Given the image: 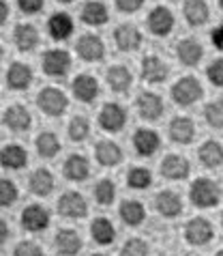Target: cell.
I'll return each mask as SVG.
<instances>
[{"mask_svg": "<svg viewBox=\"0 0 223 256\" xmlns=\"http://www.w3.org/2000/svg\"><path fill=\"white\" fill-rule=\"evenodd\" d=\"M189 196H191V202L200 209H211V207H217L219 200H221V190L215 181L206 179V176H200L198 181L191 183L189 188Z\"/></svg>", "mask_w": 223, "mask_h": 256, "instance_id": "cell-1", "label": "cell"}, {"mask_svg": "<svg viewBox=\"0 0 223 256\" xmlns=\"http://www.w3.org/2000/svg\"><path fill=\"white\" fill-rule=\"evenodd\" d=\"M37 106L43 112H45L47 116H60L69 108V99H67V95H64L60 88L45 86L39 93V97H37Z\"/></svg>", "mask_w": 223, "mask_h": 256, "instance_id": "cell-2", "label": "cell"}, {"mask_svg": "<svg viewBox=\"0 0 223 256\" xmlns=\"http://www.w3.org/2000/svg\"><path fill=\"white\" fill-rule=\"evenodd\" d=\"M202 84H200L193 76H185L181 78L174 86H172V99L178 104V106H191L196 104L200 97H202Z\"/></svg>", "mask_w": 223, "mask_h": 256, "instance_id": "cell-3", "label": "cell"}, {"mask_svg": "<svg viewBox=\"0 0 223 256\" xmlns=\"http://www.w3.org/2000/svg\"><path fill=\"white\" fill-rule=\"evenodd\" d=\"M71 69V56L67 50H60V48H54V50H47L43 54V71L52 78H62L67 76Z\"/></svg>", "mask_w": 223, "mask_h": 256, "instance_id": "cell-4", "label": "cell"}, {"mask_svg": "<svg viewBox=\"0 0 223 256\" xmlns=\"http://www.w3.org/2000/svg\"><path fill=\"white\" fill-rule=\"evenodd\" d=\"M125 123H127V110L122 108L120 104L110 102L99 112V125H101V130H105V132L116 134L125 127Z\"/></svg>", "mask_w": 223, "mask_h": 256, "instance_id": "cell-5", "label": "cell"}, {"mask_svg": "<svg viewBox=\"0 0 223 256\" xmlns=\"http://www.w3.org/2000/svg\"><path fill=\"white\" fill-rule=\"evenodd\" d=\"M58 211L62 218L80 220L88 213V204H86V198L80 192H64L58 200Z\"/></svg>", "mask_w": 223, "mask_h": 256, "instance_id": "cell-6", "label": "cell"}, {"mask_svg": "<svg viewBox=\"0 0 223 256\" xmlns=\"http://www.w3.org/2000/svg\"><path fill=\"white\" fill-rule=\"evenodd\" d=\"M148 30L157 34V37H168V34L174 30V13H172L168 6H155L153 11L148 13Z\"/></svg>", "mask_w": 223, "mask_h": 256, "instance_id": "cell-7", "label": "cell"}, {"mask_svg": "<svg viewBox=\"0 0 223 256\" xmlns=\"http://www.w3.org/2000/svg\"><path fill=\"white\" fill-rule=\"evenodd\" d=\"M213 224L206 218H193L185 224V239L191 246H206L213 239Z\"/></svg>", "mask_w": 223, "mask_h": 256, "instance_id": "cell-8", "label": "cell"}, {"mask_svg": "<svg viewBox=\"0 0 223 256\" xmlns=\"http://www.w3.org/2000/svg\"><path fill=\"white\" fill-rule=\"evenodd\" d=\"M77 54L82 56L86 62H97L105 56V46H103V39L99 34H92V32H86L77 41Z\"/></svg>", "mask_w": 223, "mask_h": 256, "instance_id": "cell-9", "label": "cell"}, {"mask_svg": "<svg viewBox=\"0 0 223 256\" xmlns=\"http://www.w3.org/2000/svg\"><path fill=\"white\" fill-rule=\"evenodd\" d=\"M21 226L30 232H41L49 226V211L43 204H28L21 211Z\"/></svg>", "mask_w": 223, "mask_h": 256, "instance_id": "cell-10", "label": "cell"}, {"mask_svg": "<svg viewBox=\"0 0 223 256\" xmlns=\"http://www.w3.org/2000/svg\"><path fill=\"white\" fill-rule=\"evenodd\" d=\"M191 172V166L183 155H176V153H170L165 155L163 162H161V174L165 179H172V181H183L187 179Z\"/></svg>", "mask_w": 223, "mask_h": 256, "instance_id": "cell-11", "label": "cell"}, {"mask_svg": "<svg viewBox=\"0 0 223 256\" xmlns=\"http://www.w3.org/2000/svg\"><path fill=\"white\" fill-rule=\"evenodd\" d=\"M114 44L120 52H135L142 46V32L133 24H120L114 30Z\"/></svg>", "mask_w": 223, "mask_h": 256, "instance_id": "cell-12", "label": "cell"}, {"mask_svg": "<svg viewBox=\"0 0 223 256\" xmlns=\"http://www.w3.org/2000/svg\"><path fill=\"white\" fill-rule=\"evenodd\" d=\"M168 76H170V67L165 65V60L159 58V56L150 54L142 60V78L148 84H161L168 80Z\"/></svg>", "mask_w": 223, "mask_h": 256, "instance_id": "cell-13", "label": "cell"}, {"mask_svg": "<svg viewBox=\"0 0 223 256\" xmlns=\"http://www.w3.org/2000/svg\"><path fill=\"white\" fill-rule=\"evenodd\" d=\"M155 209L161 213L163 218H176L183 211V198L178 192L163 190L155 196Z\"/></svg>", "mask_w": 223, "mask_h": 256, "instance_id": "cell-14", "label": "cell"}, {"mask_svg": "<svg viewBox=\"0 0 223 256\" xmlns=\"http://www.w3.org/2000/svg\"><path fill=\"white\" fill-rule=\"evenodd\" d=\"M54 248L60 256H75L82 250V237L77 234V230L62 228L60 232H56L54 237Z\"/></svg>", "mask_w": 223, "mask_h": 256, "instance_id": "cell-15", "label": "cell"}, {"mask_svg": "<svg viewBox=\"0 0 223 256\" xmlns=\"http://www.w3.org/2000/svg\"><path fill=\"white\" fill-rule=\"evenodd\" d=\"M133 146H135V153L138 155L150 158V155H155L157 148L161 146V138H159V134L153 130H138L133 134Z\"/></svg>", "mask_w": 223, "mask_h": 256, "instance_id": "cell-16", "label": "cell"}, {"mask_svg": "<svg viewBox=\"0 0 223 256\" xmlns=\"http://www.w3.org/2000/svg\"><path fill=\"white\" fill-rule=\"evenodd\" d=\"M73 95L77 102L82 104H90L95 102L97 95H99V82L95 76H88V74H82L73 80Z\"/></svg>", "mask_w": 223, "mask_h": 256, "instance_id": "cell-17", "label": "cell"}, {"mask_svg": "<svg viewBox=\"0 0 223 256\" xmlns=\"http://www.w3.org/2000/svg\"><path fill=\"white\" fill-rule=\"evenodd\" d=\"M176 56H178V60H181L183 65L196 67L198 62L202 60V56H204V48H202V44H200L198 39L187 37L176 46Z\"/></svg>", "mask_w": 223, "mask_h": 256, "instance_id": "cell-18", "label": "cell"}, {"mask_svg": "<svg viewBox=\"0 0 223 256\" xmlns=\"http://www.w3.org/2000/svg\"><path fill=\"white\" fill-rule=\"evenodd\" d=\"M62 172L69 181H86L90 174V166H88V160L80 153H73L69 155L62 164Z\"/></svg>", "mask_w": 223, "mask_h": 256, "instance_id": "cell-19", "label": "cell"}, {"mask_svg": "<svg viewBox=\"0 0 223 256\" xmlns=\"http://www.w3.org/2000/svg\"><path fill=\"white\" fill-rule=\"evenodd\" d=\"M170 138L178 144H189L196 138V123L187 116H174L170 120Z\"/></svg>", "mask_w": 223, "mask_h": 256, "instance_id": "cell-20", "label": "cell"}, {"mask_svg": "<svg viewBox=\"0 0 223 256\" xmlns=\"http://www.w3.org/2000/svg\"><path fill=\"white\" fill-rule=\"evenodd\" d=\"M6 84L13 90H26L32 84V69L26 62H13L6 71Z\"/></svg>", "mask_w": 223, "mask_h": 256, "instance_id": "cell-21", "label": "cell"}, {"mask_svg": "<svg viewBox=\"0 0 223 256\" xmlns=\"http://www.w3.org/2000/svg\"><path fill=\"white\" fill-rule=\"evenodd\" d=\"M2 120H4V125L9 127L11 132H26L28 127H30V123H32L30 112H28L24 106H19V104L9 106V108L4 110Z\"/></svg>", "mask_w": 223, "mask_h": 256, "instance_id": "cell-22", "label": "cell"}, {"mask_svg": "<svg viewBox=\"0 0 223 256\" xmlns=\"http://www.w3.org/2000/svg\"><path fill=\"white\" fill-rule=\"evenodd\" d=\"M135 106H138L140 116L146 120H157L163 114V102H161V97L155 93H142L138 97V102H135Z\"/></svg>", "mask_w": 223, "mask_h": 256, "instance_id": "cell-23", "label": "cell"}, {"mask_svg": "<svg viewBox=\"0 0 223 256\" xmlns=\"http://www.w3.org/2000/svg\"><path fill=\"white\" fill-rule=\"evenodd\" d=\"M95 158L101 166L112 168V166H118V164L122 162V151H120V146L116 144V142L101 140V142H97V146H95Z\"/></svg>", "mask_w": 223, "mask_h": 256, "instance_id": "cell-24", "label": "cell"}, {"mask_svg": "<svg viewBox=\"0 0 223 256\" xmlns=\"http://www.w3.org/2000/svg\"><path fill=\"white\" fill-rule=\"evenodd\" d=\"M47 32H49V37L56 41L69 39L71 32H73V20H71L67 13H54V16L47 20Z\"/></svg>", "mask_w": 223, "mask_h": 256, "instance_id": "cell-25", "label": "cell"}, {"mask_svg": "<svg viewBox=\"0 0 223 256\" xmlns=\"http://www.w3.org/2000/svg\"><path fill=\"white\" fill-rule=\"evenodd\" d=\"M13 41H15L19 52H32L39 44V32L32 24H19L13 30Z\"/></svg>", "mask_w": 223, "mask_h": 256, "instance_id": "cell-26", "label": "cell"}, {"mask_svg": "<svg viewBox=\"0 0 223 256\" xmlns=\"http://www.w3.org/2000/svg\"><path fill=\"white\" fill-rule=\"evenodd\" d=\"M183 11H185V20L191 26H204L208 22V18H211L206 0H185Z\"/></svg>", "mask_w": 223, "mask_h": 256, "instance_id": "cell-27", "label": "cell"}, {"mask_svg": "<svg viewBox=\"0 0 223 256\" xmlns=\"http://www.w3.org/2000/svg\"><path fill=\"white\" fill-rule=\"evenodd\" d=\"M28 188L37 196H49L54 192V176L45 168H37L28 176Z\"/></svg>", "mask_w": 223, "mask_h": 256, "instance_id": "cell-28", "label": "cell"}, {"mask_svg": "<svg viewBox=\"0 0 223 256\" xmlns=\"http://www.w3.org/2000/svg\"><path fill=\"white\" fill-rule=\"evenodd\" d=\"M200 162L204 164L206 168H217L223 164V144L217 140H206L198 151Z\"/></svg>", "mask_w": 223, "mask_h": 256, "instance_id": "cell-29", "label": "cell"}, {"mask_svg": "<svg viewBox=\"0 0 223 256\" xmlns=\"http://www.w3.org/2000/svg\"><path fill=\"white\" fill-rule=\"evenodd\" d=\"M107 84H110L112 90H116V93H125V90L131 88L133 76L125 65H114L107 69Z\"/></svg>", "mask_w": 223, "mask_h": 256, "instance_id": "cell-30", "label": "cell"}, {"mask_svg": "<svg viewBox=\"0 0 223 256\" xmlns=\"http://www.w3.org/2000/svg\"><path fill=\"white\" fill-rule=\"evenodd\" d=\"M107 6L99 0H90L82 6V22L88 26H101L107 22Z\"/></svg>", "mask_w": 223, "mask_h": 256, "instance_id": "cell-31", "label": "cell"}, {"mask_svg": "<svg viewBox=\"0 0 223 256\" xmlns=\"http://www.w3.org/2000/svg\"><path fill=\"white\" fill-rule=\"evenodd\" d=\"M90 234L99 246H110L116 239V228H114V224L107 218H97L90 226Z\"/></svg>", "mask_w": 223, "mask_h": 256, "instance_id": "cell-32", "label": "cell"}, {"mask_svg": "<svg viewBox=\"0 0 223 256\" xmlns=\"http://www.w3.org/2000/svg\"><path fill=\"white\" fill-rule=\"evenodd\" d=\"M2 166L4 168H9V170H19V168H24L26 166V162H28V153L24 151V146H19V144H6L2 148Z\"/></svg>", "mask_w": 223, "mask_h": 256, "instance_id": "cell-33", "label": "cell"}, {"mask_svg": "<svg viewBox=\"0 0 223 256\" xmlns=\"http://www.w3.org/2000/svg\"><path fill=\"white\" fill-rule=\"evenodd\" d=\"M146 218V209L138 200H125L120 204V220L127 226H140Z\"/></svg>", "mask_w": 223, "mask_h": 256, "instance_id": "cell-34", "label": "cell"}, {"mask_svg": "<svg viewBox=\"0 0 223 256\" xmlns=\"http://www.w3.org/2000/svg\"><path fill=\"white\" fill-rule=\"evenodd\" d=\"M34 146H37V153L41 158H54V155L60 151V140L52 132H43L37 136V140H34Z\"/></svg>", "mask_w": 223, "mask_h": 256, "instance_id": "cell-35", "label": "cell"}, {"mask_svg": "<svg viewBox=\"0 0 223 256\" xmlns=\"http://www.w3.org/2000/svg\"><path fill=\"white\" fill-rule=\"evenodd\" d=\"M127 183H129V188H133V190H146V188H150V183H153V174H150L148 168H142V166L131 168L127 174Z\"/></svg>", "mask_w": 223, "mask_h": 256, "instance_id": "cell-36", "label": "cell"}, {"mask_svg": "<svg viewBox=\"0 0 223 256\" xmlns=\"http://www.w3.org/2000/svg\"><path fill=\"white\" fill-rule=\"evenodd\" d=\"M114 198H116V186H114V181H110V179L97 181V186H95V200L99 204H103V207H107V204L114 202Z\"/></svg>", "mask_w": 223, "mask_h": 256, "instance_id": "cell-37", "label": "cell"}, {"mask_svg": "<svg viewBox=\"0 0 223 256\" xmlns=\"http://www.w3.org/2000/svg\"><path fill=\"white\" fill-rule=\"evenodd\" d=\"M69 138L73 140V142H82L88 138V134H90V123H88V118L86 116H73L69 120Z\"/></svg>", "mask_w": 223, "mask_h": 256, "instance_id": "cell-38", "label": "cell"}, {"mask_svg": "<svg viewBox=\"0 0 223 256\" xmlns=\"http://www.w3.org/2000/svg\"><path fill=\"white\" fill-rule=\"evenodd\" d=\"M204 118H206V123L211 127L221 130L223 127V99H217V102L206 106L204 108Z\"/></svg>", "mask_w": 223, "mask_h": 256, "instance_id": "cell-39", "label": "cell"}, {"mask_svg": "<svg viewBox=\"0 0 223 256\" xmlns=\"http://www.w3.org/2000/svg\"><path fill=\"white\" fill-rule=\"evenodd\" d=\"M17 200V188L11 179H2L0 181V204L2 207H11Z\"/></svg>", "mask_w": 223, "mask_h": 256, "instance_id": "cell-40", "label": "cell"}, {"mask_svg": "<svg viewBox=\"0 0 223 256\" xmlns=\"http://www.w3.org/2000/svg\"><path fill=\"white\" fill-rule=\"evenodd\" d=\"M120 256H148V244L144 239H129L120 250Z\"/></svg>", "mask_w": 223, "mask_h": 256, "instance_id": "cell-41", "label": "cell"}, {"mask_svg": "<svg viewBox=\"0 0 223 256\" xmlns=\"http://www.w3.org/2000/svg\"><path fill=\"white\" fill-rule=\"evenodd\" d=\"M13 256H43V248L34 241H19L13 250Z\"/></svg>", "mask_w": 223, "mask_h": 256, "instance_id": "cell-42", "label": "cell"}, {"mask_svg": "<svg viewBox=\"0 0 223 256\" xmlns=\"http://www.w3.org/2000/svg\"><path fill=\"white\" fill-rule=\"evenodd\" d=\"M206 76H208V80H211L215 86H223V58L213 60L211 65H208V69H206Z\"/></svg>", "mask_w": 223, "mask_h": 256, "instance_id": "cell-43", "label": "cell"}, {"mask_svg": "<svg viewBox=\"0 0 223 256\" xmlns=\"http://www.w3.org/2000/svg\"><path fill=\"white\" fill-rule=\"evenodd\" d=\"M43 2H45V0H17V6L21 13L32 16V13H39L43 9Z\"/></svg>", "mask_w": 223, "mask_h": 256, "instance_id": "cell-44", "label": "cell"}, {"mask_svg": "<svg viewBox=\"0 0 223 256\" xmlns=\"http://www.w3.org/2000/svg\"><path fill=\"white\" fill-rule=\"evenodd\" d=\"M144 0H116V9L120 13H135L138 9H142Z\"/></svg>", "mask_w": 223, "mask_h": 256, "instance_id": "cell-45", "label": "cell"}, {"mask_svg": "<svg viewBox=\"0 0 223 256\" xmlns=\"http://www.w3.org/2000/svg\"><path fill=\"white\" fill-rule=\"evenodd\" d=\"M211 41H213V46L217 48V50H223V24H219L211 32Z\"/></svg>", "mask_w": 223, "mask_h": 256, "instance_id": "cell-46", "label": "cell"}, {"mask_svg": "<svg viewBox=\"0 0 223 256\" xmlns=\"http://www.w3.org/2000/svg\"><path fill=\"white\" fill-rule=\"evenodd\" d=\"M6 18H9V4L2 0V2H0V24H2V26L6 22Z\"/></svg>", "mask_w": 223, "mask_h": 256, "instance_id": "cell-47", "label": "cell"}, {"mask_svg": "<svg viewBox=\"0 0 223 256\" xmlns=\"http://www.w3.org/2000/svg\"><path fill=\"white\" fill-rule=\"evenodd\" d=\"M0 230H2V234H0V237H2V244H4L6 237H9V226H6V222L0 224Z\"/></svg>", "mask_w": 223, "mask_h": 256, "instance_id": "cell-48", "label": "cell"}, {"mask_svg": "<svg viewBox=\"0 0 223 256\" xmlns=\"http://www.w3.org/2000/svg\"><path fill=\"white\" fill-rule=\"evenodd\" d=\"M58 2H73V0H58Z\"/></svg>", "mask_w": 223, "mask_h": 256, "instance_id": "cell-49", "label": "cell"}, {"mask_svg": "<svg viewBox=\"0 0 223 256\" xmlns=\"http://www.w3.org/2000/svg\"><path fill=\"white\" fill-rule=\"evenodd\" d=\"M215 256H223V250H219V252H217V254H215Z\"/></svg>", "mask_w": 223, "mask_h": 256, "instance_id": "cell-50", "label": "cell"}, {"mask_svg": "<svg viewBox=\"0 0 223 256\" xmlns=\"http://www.w3.org/2000/svg\"><path fill=\"white\" fill-rule=\"evenodd\" d=\"M217 2H219V6H221V9H223V0H217Z\"/></svg>", "mask_w": 223, "mask_h": 256, "instance_id": "cell-51", "label": "cell"}, {"mask_svg": "<svg viewBox=\"0 0 223 256\" xmlns=\"http://www.w3.org/2000/svg\"><path fill=\"white\" fill-rule=\"evenodd\" d=\"M95 256H103V254H95Z\"/></svg>", "mask_w": 223, "mask_h": 256, "instance_id": "cell-52", "label": "cell"}, {"mask_svg": "<svg viewBox=\"0 0 223 256\" xmlns=\"http://www.w3.org/2000/svg\"><path fill=\"white\" fill-rule=\"evenodd\" d=\"M221 224H223V218H221Z\"/></svg>", "mask_w": 223, "mask_h": 256, "instance_id": "cell-53", "label": "cell"}]
</instances>
